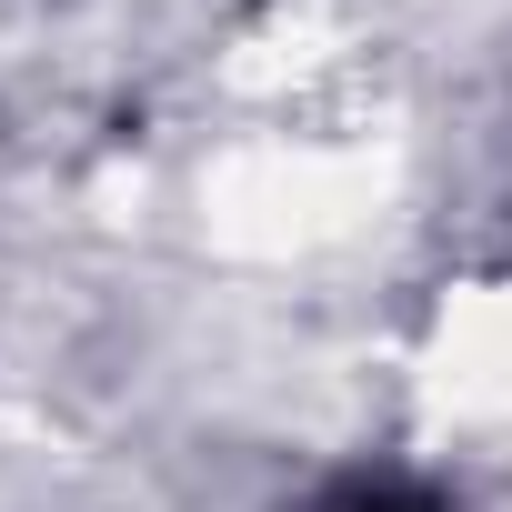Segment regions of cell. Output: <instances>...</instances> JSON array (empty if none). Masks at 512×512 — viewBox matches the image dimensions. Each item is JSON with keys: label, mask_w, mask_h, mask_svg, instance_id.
<instances>
[{"label": "cell", "mask_w": 512, "mask_h": 512, "mask_svg": "<svg viewBox=\"0 0 512 512\" xmlns=\"http://www.w3.org/2000/svg\"><path fill=\"white\" fill-rule=\"evenodd\" d=\"M312 512H442L422 482H402V472H342Z\"/></svg>", "instance_id": "cell-1"}]
</instances>
